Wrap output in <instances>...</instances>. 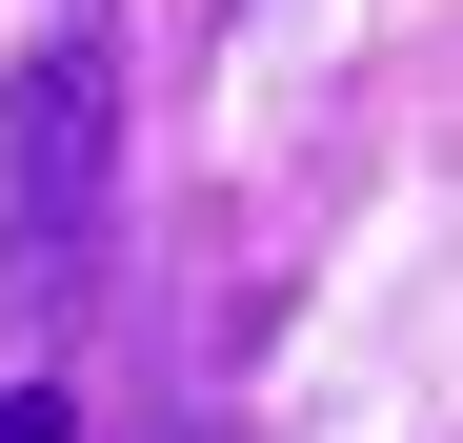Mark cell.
Returning a JSON list of instances; mask_svg holds the SVG:
<instances>
[{
  "label": "cell",
  "instance_id": "obj_2",
  "mask_svg": "<svg viewBox=\"0 0 463 443\" xmlns=\"http://www.w3.org/2000/svg\"><path fill=\"white\" fill-rule=\"evenodd\" d=\"M0 443H81V403H61V383H0Z\"/></svg>",
  "mask_w": 463,
  "mask_h": 443
},
{
  "label": "cell",
  "instance_id": "obj_1",
  "mask_svg": "<svg viewBox=\"0 0 463 443\" xmlns=\"http://www.w3.org/2000/svg\"><path fill=\"white\" fill-rule=\"evenodd\" d=\"M101 202H121V41L101 21H41L21 81H0V262L61 282L101 242Z\"/></svg>",
  "mask_w": 463,
  "mask_h": 443
}]
</instances>
